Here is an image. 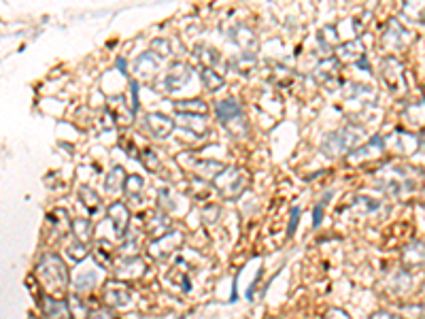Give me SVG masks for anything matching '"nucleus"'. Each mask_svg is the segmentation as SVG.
I'll list each match as a JSON object with an SVG mask.
<instances>
[{"instance_id": "nucleus-13", "label": "nucleus", "mask_w": 425, "mask_h": 319, "mask_svg": "<svg viewBox=\"0 0 425 319\" xmlns=\"http://www.w3.org/2000/svg\"><path fill=\"white\" fill-rule=\"evenodd\" d=\"M107 215H109V221L113 223L115 234L124 236L128 232V226H130V211H128L126 204L124 202H113L109 207V211H107Z\"/></svg>"}, {"instance_id": "nucleus-31", "label": "nucleus", "mask_w": 425, "mask_h": 319, "mask_svg": "<svg viewBox=\"0 0 425 319\" xmlns=\"http://www.w3.org/2000/svg\"><path fill=\"white\" fill-rule=\"evenodd\" d=\"M353 207H360L362 213L372 215V213H376V211L381 209V202H376L372 198H366V196H360V198H356V204H353Z\"/></svg>"}, {"instance_id": "nucleus-18", "label": "nucleus", "mask_w": 425, "mask_h": 319, "mask_svg": "<svg viewBox=\"0 0 425 319\" xmlns=\"http://www.w3.org/2000/svg\"><path fill=\"white\" fill-rule=\"evenodd\" d=\"M224 170L226 164L217 162V160H198V162H194V175L204 181H215Z\"/></svg>"}, {"instance_id": "nucleus-9", "label": "nucleus", "mask_w": 425, "mask_h": 319, "mask_svg": "<svg viewBox=\"0 0 425 319\" xmlns=\"http://www.w3.org/2000/svg\"><path fill=\"white\" fill-rule=\"evenodd\" d=\"M130 300H132V296L124 281L115 279L105 285V302L109 305V309H124L130 305Z\"/></svg>"}, {"instance_id": "nucleus-7", "label": "nucleus", "mask_w": 425, "mask_h": 319, "mask_svg": "<svg viewBox=\"0 0 425 319\" xmlns=\"http://www.w3.org/2000/svg\"><path fill=\"white\" fill-rule=\"evenodd\" d=\"M336 60L338 62H349L368 71V60H366V47L360 38H351L347 43H340L336 47Z\"/></svg>"}, {"instance_id": "nucleus-35", "label": "nucleus", "mask_w": 425, "mask_h": 319, "mask_svg": "<svg viewBox=\"0 0 425 319\" xmlns=\"http://www.w3.org/2000/svg\"><path fill=\"white\" fill-rule=\"evenodd\" d=\"M153 50H160V54H157L160 60H162V58H166V56H171L168 41H166V38H155V41H153Z\"/></svg>"}, {"instance_id": "nucleus-10", "label": "nucleus", "mask_w": 425, "mask_h": 319, "mask_svg": "<svg viewBox=\"0 0 425 319\" xmlns=\"http://www.w3.org/2000/svg\"><path fill=\"white\" fill-rule=\"evenodd\" d=\"M143 126L153 139H160V141L171 136V132L175 130V122L166 116H162V113H147Z\"/></svg>"}, {"instance_id": "nucleus-5", "label": "nucleus", "mask_w": 425, "mask_h": 319, "mask_svg": "<svg viewBox=\"0 0 425 319\" xmlns=\"http://www.w3.org/2000/svg\"><path fill=\"white\" fill-rule=\"evenodd\" d=\"M381 77L385 85L389 87V92L395 96H404L406 94V81H404V66L400 64L393 56H387L381 62Z\"/></svg>"}, {"instance_id": "nucleus-30", "label": "nucleus", "mask_w": 425, "mask_h": 319, "mask_svg": "<svg viewBox=\"0 0 425 319\" xmlns=\"http://www.w3.org/2000/svg\"><path fill=\"white\" fill-rule=\"evenodd\" d=\"M140 162H143V166L149 170V173H157L162 162H160V155L153 151V149H145L143 153H140Z\"/></svg>"}, {"instance_id": "nucleus-21", "label": "nucleus", "mask_w": 425, "mask_h": 319, "mask_svg": "<svg viewBox=\"0 0 425 319\" xmlns=\"http://www.w3.org/2000/svg\"><path fill=\"white\" fill-rule=\"evenodd\" d=\"M228 66L232 68V71L241 73V75H251V73L255 71V66H257V58H255V54L243 52V54H239V56L230 58Z\"/></svg>"}, {"instance_id": "nucleus-19", "label": "nucleus", "mask_w": 425, "mask_h": 319, "mask_svg": "<svg viewBox=\"0 0 425 319\" xmlns=\"http://www.w3.org/2000/svg\"><path fill=\"white\" fill-rule=\"evenodd\" d=\"M124 192H126V198L132 204H143V200H145V179L140 177V175L126 177Z\"/></svg>"}, {"instance_id": "nucleus-40", "label": "nucleus", "mask_w": 425, "mask_h": 319, "mask_svg": "<svg viewBox=\"0 0 425 319\" xmlns=\"http://www.w3.org/2000/svg\"><path fill=\"white\" fill-rule=\"evenodd\" d=\"M296 217H300V209L292 211V223H290V234H294V228H296Z\"/></svg>"}, {"instance_id": "nucleus-24", "label": "nucleus", "mask_w": 425, "mask_h": 319, "mask_svg": "<svg viewBox=\"0 0 425 319\" xmlns=\"http://www.w3.org/2000/svg\"><path fill=\"white\" fill-rule=\"evenodd\" d=\"M177 124L185 130L198 134V136L206 134V130H208L204 118H200V116H177Z\"/></svg>"}, {"instance_id": "nucleus-27", "label": "nucleus", "mask_w": 425, "mask_h": 319, "mask_svg": "<svg viewBox=\"0 0 425 319\" xmlns=\"http://www.w3.org/2000/svg\"><path fill=\"white\" fill-rule=\"evenodd\" d=\"M202 83L204 87L208 89V92H219V89L224 87V77L215 71V68H202Z\"/></svg>"}, {"instance_id": "nucleus-33", "label": "nucleus", "mask_w": 425, "mask_h": 319, "mask_svg": "<svg viewBox=\"0 0 425 319\" xmlns=\"http://www.w3.org/2000/svg\"><path fill=\"white\" fill-rule=\"evenodd\" d=\"M68 305L73 307V311H70V315H73V319H87V315H89V313H87V311H83L85 307H83V302L77 298L75 294L68 298Z\"/></svg>"}, {"instance_id": "nucleus-14", "label": "nucleus", "mask_w": 425, "mask_h": 319, "mask_svg": "<svg viewBox=\"0 0 425 319\" xmlns=\"http://www.w3.org/2000/svg\"><path fill=\"white\" fill-rule=\"evenodd\" d=\"M383 147H385V141L381 139V136H374V139H370L364 147L351 151L349 162L351 164H360V162H364V160L379 157V155H383Z\"/></svg>"}, {"instance_id": "nucleus-3", "label": "nucleus", "mask_w": 425, "mask_h": 319, "mask_svg": "<svg viewBox=\"0 0 425 319\" xmlns=\"http://www.w3.org/2000/svg\"><path fill=\"white\" fill-rule=\"evenodd\" d=\"M215 116H217V120L228 128V132H230L232 136H236V139H245V136H247L249 126H247V120H245L243 107L236 102L234 98H228V100L217 102Z\"/></svg>"}, {"instance_id": "nucleus-12", "label": "nucleus", "mask_w": 425, "mask_h": 319, "mask_svg": "<svg viewBox=\"0 0 425 319\" xmlns=\"http://www.w3.org/2000/svg\"><path fill=\"white\" fill-rule=\"evenodd\" d=\"M376 102V92L370 85L351 83L347 85V104H360L362 109L372 107Z\"/></svg>"}, {"instance_id": "nucleus-15", "label": "nucleus", "mask_w": 425, "mask_h": 319, "mask_svg": "<svg viewBox=\"0 0 425 319\" xmlns=\"http://www.w3.org/2000/svg\"><path fill=\"white\" fill-rule=\"evenodd\" d=\"M338 60L336 58H325L315 71V77L323 83V85H332L336 87L340 83V71H338Z\"/></svg>"}, {"instance_id": "nucleus-6", "label": "nucleus", "mask_w": 425, "mask_h": 319, "mask_svg": "<svg viewBox=\"0 0 425 319\" xmlns=\"http://www.w3.org/2000/svg\"><path fill=\"white\" fill-rule=\"evenodd\" d=\"M181 243H183V234L173 230L166 236H160V239L151 241L147 245V254L153 260H168L177 252V249L181 247Z\"/></svg>"}, {"instance_id": "nucleus-4", "label": "nucleus", "mask_w": 425, "mask_h": 319, "mask_svg": "<svg viewBox=\"0 0 425 319\" xmlns=\"http://www.w3.org/2000/svg\"><path fill=\"white\" fill-rule=\"evenodd\" d=\"M247 173L243 168H228L212 181L217 188V192L228 198V200H234V198H239L243 192H245V186H247Z\"/></svg>"}, {"instance_id": "nucleus-25", "label": "nucleus", "mask_w": 425, "mask_h": 319, "mask_svg": "<svg viewBox=\"0 0 425 319\" xmlns=\"http://www.w3.org/2000/svg\"><path fill=\"white\" fill-rule=\"evenodd\" d=\"M79 198H81V202H83V207H87V211L91 213V215H96V213H100V207H102V202H100V196L94 192L91 188H81L79 190Z\"/></svg>"}, {"instance_id": "nucleus-29", "label": "nucleus", "mask_w": 425, "mask_h": 319, "mask_svg": "<svg viewBox=\"0 0 425 319\" xmlns=\"http://www.w3.org/2000/svg\"><path fill=\"white\" fill-rule=\"evenodd\" d=\"M194 56L200 60L202 68H212V66H215V64L219 62V52L210 50V47H198Z\"/></svg>"}, {"instance_id": "nucleus-23", "label": "nucleus", "mask_w": 425, "mask_h": 319, "mask_svg": "<svg viewBox=\"0 0 425 319\" xmlns=\"http://www.w3.org/2000/svg\"><path fill=\"white\" fill-rule=\"evenodd\" d=\"M109 113H111V118H113V122H120V124H132V116H134V111L132 109H128V104H126V98L122 96V107H117V100L113 98L111 102H109Z\"/></svg>"}, {"instance_id": "nucleus-34", "label": "nucleus", "mask_w": 425, "mask_h": 319, "mask_svg": "<svg viewBox=\"0 0 425 319\" xmlns=\"http://www.w3.org/2000/svg\"><path fill=\"white\" fill-rule=\"evenodd\" d=\"M68 256L73 258L75 262H81V260L87 256V245L75 241V245H70V247H68Z\"/></svg>"}, {"instance_id": "nucleus-8", "label": "nucleus", "mask_w": 425, "mask_h": 319, "mask_svg": "<svg viewBox=\"0 0 425 319\" xmlns=\"http://www.w3.org/2000/svg\"><path fill=\"white\" fill-rule=\"evenodd\" d=\"M190 79H192V68L187 64H183V62H175L168 68V73H166V77H164V81H162V89L166 94H175V92H179V89H183Z\"/></svg>"}, {"instance_id": "nucleus-16", "label": "nucleus", "mask_w": 425, "mask_h": 319, "mask_svg": "<svg viewBox=\"0 0 425 319\" xmlns=\"http://www.w3.org/2000/svg\"><path fill=\"white\" fill-rule=\"evenodd\" d=\"M41 311L45 319H73L68 305L64 300L52 298V296H43L41 298Z\"/></svg>"}, {"instance_id": "nucleus-38", "label": "nucleus", "mask_w": 425, "mask_h": 319, "mask_svg": "<svg viewBox=\"0 0 425 319\" xmlns=\"http://www.w3.org/2000/svg\"><path fill=\"white\" fill-rule=\"evenodd\" d=\"M217 217H219V209H217V207L212 209V211H210V209H204V221H206V223H212Z\"/></svg>"}, {"instance_id": "nucleus-39", "label": "nucleus", "mask_w": 425, "mask_h": 319, "mask_svg": "<svg viewBox=\"0 0 425 319\" xmlns=\"http://www.w3.org/2000/svg\"><path fill=\"white\" fill-rule=\"evenodd\" d=\"M370 319H402V317H397V315H393L389 311H376Z\"/></svg>"}, {"instance_id": "nucleus-11", "label": "nucleus", "mask_w": 425, "mask_h": 319, "mask_svg": "<svg viewBox=\"0 0 425 319\" xmlns=\"http://www.w3.org/2000/svg\"><path fill=\"white\" fill-rule=\"evenodd\" d=\"M147 272V264L140 260L138 256H130V258H122L120 264L115 266V275L120 281L124 279H138Z\"/></svg>"}, {"instance_id": "nucleus-2", "label": "nucleus", "mask_w": 425, "mask_h": 319, "mask_svg": "<svg viewBox=\"0 0 425 319\" xmlns=\"http://www.w3.org/2000/svg\"><path fill=\"white\" fill-rule=\"evenodd\" d=\"M366 130L360 126H345L340 130H334L323 136L321 141V153L327 157H336L349 151H356V147L364 141Z\"/></svg>"}, {"instance_id": "nucleus-1", "label": "nucleus", "mask_w": 425, "mask_h": 319, "mask_svg": "<svg viewBox=\"0 0 425 319\" xmlns=\"http://www.w3.org/2000/svg\"><path fill=\"white\" fill-rule=\"evenodd\" d=\"M36 279L41 281L45 296H52V298H58V300H62V296L70 283L66 264L62 262L60 256H54V254L41 258L36 266Z\"/></svg>"}, {"instance_id": "nucleus-17", "label": "nucleus", "mask_w": 425, "mask_h": 319, "mask_svg": "<svg viewBox=\"0 0 425 319\" xmlns=\"http://www.w3.org/2000/svg\"><path fill=\"white\" fill-rule=\"evenodd\" d=\"M402 266L406 270L423 268L425 266V245L421 241H413L402 252Z\"/></svg>"}, {"instance_id": "nucleus-36", "label": "nucleus", "mask_w": 425, "mask_h": 319, "mask_svg": "<svg viewBox=\"0 0 425 319\" xmlns=\"http://www.w3.org/2000/svg\"><path fill=\"white\" fill-rule=\"evenodd\" d=\"M87 319H120L111 309H98V311H91L87 315Z\"/></svg>"}, {"instance_id": "nucleus-20", "label": "nucleus", "mask_w": 425, "mask_h": 319, "mask_svg": "<svg viewBox=\"0 0 425 319\" xmlns=\"http://www.w3.org/2000/svg\"><path fill=\"white\" fill-rule=\"evenodd\" d=\"M160 68V58L153 54V52H147L143 56H138V60L134 62V71L136 75L145 77V79H151Z\"/></svg>"}, {"instance_id": "nucleus-22", "label": "nucleus", "mask_w": 425, "mask_h": 319, "mask_svg": "<svg viewBox=\"0 0 425 319\" xmlns=\"http://www.w3.org/2000/svg\"><path fill=\"white\" fill-rule=\"evenodd\" d=\"M175 111L177 116H206L208 113V104L204 100H179L175 102Z\"/></svg>"}, {"instance_id": "nucleus-26", "label": "nucleus", "mask_w": 425, "mask_h": 319, "mask_svg": "<svg viewBox=\"0 0 425 319\" xmlns=\"http://www.w3.org/2000/svg\"><path fill=\"white\" fill-rule=\"evenodd\" d=\"M124 184H126L124 168L122 166H113V170L105 179V190L107 192H120V190H124Z\"/></svg>"}, {"instance_id": "nucleus-32", "label": "nucleus", "mask_w": 425, "mask_h": 319, "mask_svg": "<svg viewBox=\"0 0 425 319\" xmlns=\"http://www.w3.org/2000/svg\"><path fill=\"white\" fill-rule=\"evenodd\" d=\"M94 283H96V275H91L89 270H83L81 275H77V279H75V285H77L79 292H83V289H91Z\"/></svg>"}, {"instance_id": "nucleus-28", "label": "nucleus", "mask_w": 425, "mask_h": 319, "mask_svg": "<svg viewBox=\"0 0 425 319\" xmlns=\"http://www.w3.org/2000/svg\"><path fill=\"white\" fill-rule=\"evenodd\" d=\"M73 232H75V236H77V241L79 243H83V245H87L89 241H91V223L87 221V219H75L73 221Z\"/></svg>"}, {"instance_id": "nucleus-37", "label": "nucleus", "mask_w": 425, "mask_h": 319, "mask_svg": "<svg viewBox=\"0 0 425 319\" xmlns=\"http://www.w3.org/2000/svg\"><path fill=\"white\" fill-rule=\"evenodd\" d=\"M323 319H351V317L345 311H340V309H329Z\"/></svg>"}]
</instances>
